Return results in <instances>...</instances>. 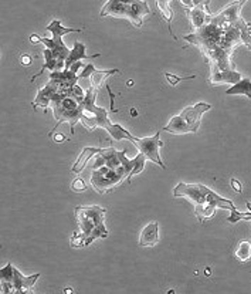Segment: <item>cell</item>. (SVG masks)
<instances>
[{
	"label": "cell",
	"mask_w": 251,
	"mask_h": 294,
	"mask_svg": "<svg viewBox=\"0 0 251 294\" xmlns=\"http://www.w3.org/2000/svg\"><path fill=\"white\" fill-rule=\"evenodd\" d=\"M204 275H206V276H210V270H209V269H206V270H204Z\"/></svg>",
	"instance_id": "obj_37"
},
{
	"label": "cell",
	"mask_w": 251,
	"mask_h": 294,
	"mask_svg": "<svg viewBox=\"0 0 251 294\" xmlns=\"http://www.w3.org/2000/svg\"><path fill=\"white\" fill-rule=\"evenodd\" d=\"M100 154L104 158L105 165L109 166L111 169H118L119 166H122L121 151H117V149H114V148H108V149H102Z\"/></svg>",
	"instance_id": "obj_19"
},
{
	"label": "cell",
	"mask_w": 251,
	"mask_h": 294,
	"mask_svg": "<svg viewBox=\"0 0 251 294\" xmlns=\"http://www.w3.org/2000/svg\"><path fill=\"white\" fill-rule=\"evenodd\" d=\"M145 162H146V156H145L142 152H139V154L136 155V164H135V166H134L132 172L129 173V176H128V179H126V182H128V184H131V182H132V178H134L135 175H138V173H141L142 171H144Z\"/></svg>",
	"instance_id": "obj_24"
},
{
	"label": "cell",
	"mask_w": 251,
	"mask_h": 294,
	"mask_svg": "<svg viewBox=\"0 0 251 294\" xmlns=\"http://www.w3.org/2000/svg\"><path fill=\"white\" fill-rule=\"evenodd\" d=\"M38 278H40V273H36L33 276H23L16 267H13L12 263H7L3 269H0L1 293H30V289L36 284Z\"/></svg>",
	"instance_id": "obj_7"
},
{
	"label": "cell",
	"mask_w": 251,
	"mask_h": 294,
	"mask_svg": "<svg viewBox=\"0 0 251 294\" xmlns=\"http://www.w3.org/2000/svg\"><path fill=\"white\" fill-rule=\"evenodd\" d=\"M115 73H119V70L112 69V70H101V71H100V70H95V73L91 75V86L100 90L101 87L104 86L107 77L112 75V74H115Z\"/></svg>",
	"instance_id": "obj_21"
},
{
	"label": "cell",
	"mask_w": 251,
	"mask_h": 294,
	"mask_svg": "<svg viewBox=\"0 0 251 294\" xmlns=\"http://www.w3.org/2000/svg\"><path fill=\"white\" fill-rule=\"evenodd\" d=\"M131 115H132V117H136V115H138V111H136L135 108H132V110H131Z\"/></svg>",
	"instance_id": "obj_36"
},
{
	"label": "cell",
	"mask_w": 251,
	"mask_h": 294,
	"mask_svg": "<svg viewBox=\"0 0 251 294\" xmlns=\"http://www.w3.org/2000/svg\"><path fill=\"white\" fill-rule=\"evenodd\" d=\"M71 90V88H70ZM70 90H58L53 98V112L54 118L57 120V125L54 127L53 131L49 132V137H53L55 129L63 124V122H70L71 127V134L74 135V127L75 124L81 120L84 115V105L83 101L75 98L70 92Z\"/></svg>",
	"instance_id": "obj_3"
},
{
	"label": "cell",
	"mask_w": 251,
	"mask_h": 294,
	"mask_svg": "<svg viewBox=\"0 0 251 294\" xmlns=\"http://www.w3.org/2000/svg\"><path fill=\"white\" fill-rule=\"evenodd\" d=\"M66 139H67V137H66L64 134H58V132H57V134L54 135V141H55V142H63V141H66Z\"/></svg>",
	"instance_id": "obj_34"
},
{
	"label": "cell",
	"mask_w": 251,
	"mask_h": 294,
	"mask_svg": "<svg viewBox=\"0 0 251 294\" xmlns=\"http://www.w3.org/2000/svg\"><path fill=\"white\" fill-rule=\"evenodd\" d=\"M128 86H129V87L134 86V81H132V80H129V81H128Z\"/></svg>",
	"instance_id": "obj_38"
},
{
	"label": "cell",
	"mask_w": 251,
	"mask_h": 294,
	"mask_svg": "<svg viewBox=\"0 0 251 294\" xmlns=\"http://www.w3.org/2000/svg\"><path fill=\"white\" fill-rule=\"evenodd\" d=\"M75 216L80 226V233L71 238L72 247H85L95 239H105L108 230L104 225V215L107 209L101 206H77Z\"/></svg>",
	"instance_id": "obj_2"
},
{
	"label": "cell",
	"mask_w": 251,
	"mask_h": 294,
	"mask_svg": "<svg viewBox=\"0 0 251 294\" xmlns=\"http://www.w3.org/2000/svg\"><path fill=\"white\" fill-rule=\"evenodd\" d=\"M180 3L186 7V9H192V7H195L193 6V1L192 0H180Z\"/></svg>",
	"instance_id": "obj_35"
},
{
	"label": "cell",
	"mask_w": 251,
	"mask_h": 294,
	"mask_svg": "<svg viewBox=\"0 0 251 294\" xmlns=\"http://www.w3.org/2000/svg\"><path fill=\"white\" fill-rule=\"evenodd\" d=\"M235 259L241 263H246L251 259V242H240L235 249Z\"/></svg>",
	"instance_id": "obj_23"
},
{
	"label": "cell",
	"mask_w": 251,
	"mask_h": 294,
	"mask_svg": "<svg viewBox=\"0 0 251 294\" xmlns=\"http://www.w3.org/2000/svg\"><path fill=\"white\" fill-rule=\"evenodd\" d=\"M47 30L51 32L53 38H46V37H40L37 35L30 36V41L32 43H43L46 46V49H50L53 52L54 57L60 61V64L66 69V60L70 55V50L66 47V44L63 43V36L67 33H81V29H66L61 26L60 20H53L49 26Z\"/></svg>",
	"instance_id": "obj_6"
},
{
	"label": "cell",
	"mask_w": 251,
	"mask_h": 294,
	"mask_svg": "<svg viewBox=\"0 0 251 294\" xmlns=\"http://www.w3.org/2000/svg\"><path fill=\"white\" fill-rule=\"evenodd\" d=\"M102 149L101 148H95V147H87L83 149L81 155L78 156V159L75 161L74 166H72V172L74 173H80L87 165V162L90 161L91 158L94 155H98Z\"/></svg>",
	"instance_id": "obj_18"
},
{
	"label": "cell",
	"mask_w": 251,
	"mask_h": 294,
	"mask_svg": "<svg viewBox=\"0 0 251 294\" xmlns=\"http://www.w3.org/2000/svg\"><path fill=\"white\" fill-rule=\"evenodd\" d=\"M100 15L101 18H126L139 29L144 24L145 18L149 15V6L144 0H108Z\"/></svg>",
	"instance_id": "obj_4"
},
{
	"label": "cell",
	"mask_w": 251,
	"mask_h": 294,
	"mask_svg": "<svg viewBox=\"0 0 251 294\" xmlns=\"http://www.w3.org/2000/svg\"><path fill=\"white\" fill-rule=\"evenodd\" d=\"M77 80H80L77 73L68 69L53 71L50 74V83H53L58 90H70L71 87L77 84Z\"/></svg>",
	"instance_id": "obj_13"
},
{
	"label": "cell",
	"mask_w": 251,
	"mask_h": 294,
	"mask_svg": "<svg viewBox=\"0 0 251 294\" xmlns=\"http://www.w3.org/2000/svg\"><path fill=\"white\" fill-rule=\"evenodd\" d=\"M210 80L209 83L212 86H220V84H235L241 80L240 73H237L235 70H223L216 67V66H210Z\"/></svg>",
	"instance_id": "obj_12"
},
{
	"label": "cell",
	"mask_w": 251,
	"mask_h": 294,
	"mask_svg": "<svg viewBox=\"0 0 251 294\" xmlns=\"http://www.w3.org/2000/svg\"><path fill=\"white\" fill-rule=\"evenodd\" d=\"M155 1H156L158 9L161 10V15L163 16V18H165L167 23H170V21H172V18H173V13H172V10H170V7H169L170 0H155Z\"/></svg>",
	"instance_id": "obj_25"
},
{
	"label": "cell",
	"mask_w": 251,
	"mask_h": 294,
	"mask_svg": "<svg viewBox=\"0 0 251 294\" xmlns=\"http://www.w3.org/2000/svg\"><path fill=\"white\" fill-rule=\"evenodd\" d=\"M165 77H166V80H167V83H169L170 86H176V84H179L180 81H183V80H195V78H196V75H189V77H178V75L170 74V73H165Z\"/></svg>",
	"instance_id": "obj_26"
},
{
	"label": "cell",
	"mask_w": 251,
	"mask_h": 294,
	"mask_svg": "<svg viewBox=\"0 0 251 294\" xmlns=\"http://www.w3.org/2000/svg\"><path fill=\"white\" fill-rule=\"evenodd\" d=\"M237 24H238V29H240L241 41L247 46L249 50H251V26L243 18L237 20Z\"/></svg>",
	"instance_id": "obj_22"
},
{
	"label": "cell",
	"mask_w": 251,
	"mask_h": 294,
	"mask_svg": "<svg viewBox=\"0 0 251 294\" xmlns=\"http://www.w3.org/2000/svg\"><path fill=\"white\" fill-rule=\"evenodd\" d=\"M187 18L190 20L192 26L195 30H198L200 27H203L204 24H207L210 21V18L213 15H209L203 7H192V9H187Z\"/></svg>",
	"instance_id": "obj_16"
},
{
	"label": "cell",
	"mask_w": 251,
	"mask_h": 294,
	"mask_svg": "<svg viewBox=\"0 0 251 294\" xmlns=\"http://www.w3.org/2000/svg\"><path fill=\"white\" fill-rule=\"evenodd\" d=\"M227 27V26H226ZM221 26H217L215 23H207L203 27H200L198 30H195V33L186 36L184 40L198 46L199 49L203 52V55L207 54L209 52L215 50L216 47H218L221 36L224 33V29Z\"/></svg>",
	"instance_id": "obj_8"
},
{
	"label": "cell",
	"mask_w": 251,
	"mask_h": 294,
	"mask_svg": "<svg viewBox=\"0 0 251 294\" xmlns=\"http://www.w3.org/2000/svg\"><path fill=\"white\" fill-rule=\"evenodd\" d=\"M243 4H244V1H241V0H237V1H234L232 4H229L218 15H213L210 18V23H215V24L221 26V27L233 24V23H235L238 18H241L240 16V10H241Z\"/></svg>",
	"instance_id": "obj_11"
},
{
	"label": "cell",
	"mask_w": 251,
	"mask_h": 294,
	"mask_svg": "<svg viewBox=\"0 0 251 294\" xmlns=\"http://www.w3.org/2000/svg\"><path fill=\"white\" fill-rule=\"evenodd\" d=\"M128 171L124 166H119L118 169H111L109 166L104 165L98 169H94L91 175V184L94 189L98 193L104 195L115 186H118L121 182L128 179Z\"/></svg>",
	"instance_id": "obj_9"
},
{
	"label": "cell",
	"mask_w": 251,
	"mask_h": 294,
	"mask_svg": "<svg viewBox=\"0 0 251 294\" xmlns=\"http://www.w3.org/2000/svg\"><path fill=\"white\" fill-rule=\"evenodd\" d=\"M212 105L206 103H198V104L186 107L179 115L170 118L167 125L163 127V131L170 132L173 135H183L187 132L196 134L200 128L203 114H206Z\"/></svg>",
	"instance_id": "obj_5"
},
{
	"label": "cell",
	"mask_w": 251,
	"mask_h": 294,
	"mask_svg": "<svg viewBox=\"0 0 251 294\" xmlns=\"http://www.w3.org/2000/svg\"><path fill=\"white\" fill-rule=\"evenodd\" d=\"M87 184L84 182V179H81V178H77V179H74V182L71 184V189L74 192H83V190H87Z\"/></svg>",
	"instance_id": "obj_27"
},
{
	"label": "cell",
	"mask_w": 251,
	"mask_h": 294,
	"mask_svg": "<svg viewBox=\"0 0 251 294\" xmlns=\"http://www.w3.org/2000/svg\"><path fill=\"white\" fill-rule=\"evenodd\" d=\"M94 73H95L94 64H87V66L84 67V70L78 74V78H88V77H91Z\"/></svg>",
	"instance_id": "obj_28"
},
{
	"label": "cell",
	"mask_w": 251,
	"mask_h": 294,
	"mask_svg": "<svg viewBox=\"0 0 251 294\" xmlns=\"http://www.w3.org/2000/svg\"><path fill=\"white\" fill-rule=\"evenodd\" d=\"M107 87V90H108V92H109V97H111V111L112 112H117V110H115V105H114V103H115V97H114V92L111 91V88L108 86Z\"/></svg>",
	"instance_id": "obj_32"
},
{
	"label": "cell",
	"mask_w": 251,
	"mask_h": 294,
	"mask_svg": "<svg viewBox=\"0 0 251 294\" xmlns=\"http://www.w3.org/2000/svg\"><path fill=\"white\" fill-rule=\"evenodd\" d=\"M246 205H247V208H249V213L240 212V220H241V219H244V220H251V202H247Z\"/></svg>",
	"instance_id": "obj_31"
},
{
	"label": "cell",
	"mask_w": 251,
	"mask_h": 294,
	"mask_svg": "<svg viewBox=\"0 0 251 294\" xmlns=\"http://www.w3.org/2000/svg\"><path fill=\"white\" fill-rule=\"evenodd\" d=\"M227 95H246L251 98V80L250 78H241L238 83H235L226 91Z\"/></svg>",
	"instance_id": "obj_20"
},
{
	"label": "cell",
	"mask_w": 251,
	"mask_h": 294,
	"mask_svg": "<svg viewBox=\"0 0 251 294\" xmlns=\"http://www.w3.org/2000/svg\"><path fill=\"white\" fill-rule=\"evenodd\" d=\"M138 149L139 152H142L146 159L155 162L156 165H159L162 169H166V165L163 164V161L161 159V155H159V147H162L161 141V132H156L153 137H148V138H132L129 139Z\"/></svg>",
	"instance_id": "obj_10"
},
{
	"label": "cell",
	"mask_w": 251,
	"mask_h": 294,
	"mask_svg": "<svg viewBox=\"0 0 251 294\" xmlns=\"http://www.w3.org/2000/svg\"><path fill=\"white\" fill-rule=\"evenodd\" d=\"M175 198H186L192 203H195V215L200 222L213 218L216 209H229L230 212L237 210L232 201L218 196L212 189L200 184H184L180 182L173 189Z\"/></svg>",
	"instance_id": "obj_1"
},
{
	"label": "cell",
	"mask_w": 251,
	"mask_h": 294,
	"mask_svg": "<svg viewBox=\"0 0 251 294\" xmlns=\"http://www.w3.org/2000/svg\"><path fill=\"white\" fill-rule=\"evenodd\" d=\"M159 242V225L158 222H152L144 227L139 236V246L141 247H151Z\"/></svg>",
	"instance_id": "obj_14"
},
{
	"label": "cell",
	"mask_w": 251,
	"mask_h": 294,
	"mask_svg": "<svg viewBox=\"0 0 251 294\" xmlns=\"http://www.w3.org/2000/svg\"><path fill=\"white\" fill-rule=\"evenodd\" d=\"M192 1H193V6H195V7H203L209 15H212V12H210V9H209V4H210L212 0H192Z\"/></svg>",
	"instance_id": "obj_29"
},
{
	"label": "cell",
	"mask_w": 251,
	"mask_h": 294,
	"mask_svg": "<svg viewBox=\"0 0 251 294\" xmlns=\"http://www.w3.org/2000/svg\"><path fill=\"white\" fill-rule=\"evenodd\" d=\"M57 91H58V88L54 86L53 83L49 81L47 86L43 87V88L38 91L36 100H34V103H33V107H34V108H37V107L47 108L49 105H51V103H53V98Z\"/></svg>",
	"instance_id": "obj_15"
},
{
	"label": "cell",
	"mask_w": 251,
	"mask_h": 294,
	"mask_svg": "<svg viewBox=\"0 0 251 294\" xmlns=\"http://www.w3.org/2000/svg\"><path fill=\"white\" fill-rule=\"evenodd\" d=\"M101 54H94V55H87L85 54V46L80 41H75L74 43V47H72L71 53L68 55V58L66 60V69H70L74 63L77 61H81L84 58H95V57H100Z\"/></svg>",
	"instance_id": "obj_17"
},
{
	"label": "cell",
	"mask_w": 251,
	"mask_h": 294,
	"mask_svg": "<svg viewBox=\"0 0 251 294\" xmlns=\"http://www.w3.org/2000/svg\"><path fill=\"white\" fill-rule=\"evenodd\" d=\"M20 63L23 64V66H26V67H29V66H32V63H33V58L29 55V54H23L21 57H20Z\"/></svg>",
	"instance_id": "obj_30"
},
{
	"label": "cell",
	"mask_w": 251,
	"mask_h": 294,
	"mask_svg": "<svg viewBox=\"0 0 251 294\" xmlns=\"http://www.w3.org/2000/svg\"><path fill=\"white\" fill-rule=\"evenodd\" d=\"M232 188H233L235 192H238V193H241V189H243V188H241V184H240L237 179H234V178L232 179Z\"/></svg>",
	"instance_id": "obj_33"
}]
</instances>
